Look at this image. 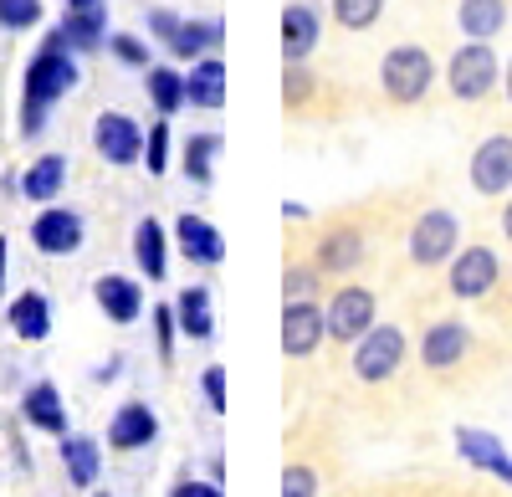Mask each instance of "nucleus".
Instances as JSON below:
<instances>
[{
	"label": "nucleus",
	"mask_w": 512,
	"mask_h": 497,
	"mask_svg": "<svg viewBox=\"0 0 512 497\" xmlns=\"http://www.w3.org/2000/svg\"><path fill=\"white\" fill-rule=\"evenodd\" d=\"M77 82H82L77 57H72L67 36H62V26H57V31H47V41H41V52L31 57L26 82H21V134H26V139H36L41 129H47V108L62 103Z\"/></svg>",
	"instance_id": "obj_1"
},
{
	"label": "nucleus",
	"mask_w": 512,
	"mask_h": 497,
	"mask_svg": "<svg viewBox=\"0 0 512 497\" xmlns=\"http://www.w3.org/2000/svg\"><path fill=\"white\" fill-rule=\"evenodd\" d=\"M482 359H487V349L477 344L472 323H461V318H431V323H425V334H420V369L431 380L461 385L472 369H482Z\"/></svg>",
	"instance_id": "obj_2"
},
{
	"label": "nucleus",
	"mask_w": 512,
	"mask_h": 497,
	"mask_svg": "<svg viewBox=\"0 0 512 497\" xmlns=\"http://www.w3.org/2000/svg\"><path fill=\"white\" fill-rule=\"evenodd\" d=\"M436 88V57L420 47V41H395L390 52L379 57V93L395 108H420Z\"/></svg>",
	"instance_id": "obj_3"
},
{
	"label": "nucleus",
	"mask_w": 512,
	"mask_h": 497,
	"mask_svg": "<svg viewBox=\"0 0 512 497\" xmlns=\"http://www.w3.org/2000/svg\"><path fill=\"white\" fill-rule=\"evenodd\" d=\"M405 359H410V339H405V328H400V323H374L369 334L354 344L349 375H354V385L379 390V385H395V380H400Z\"/></svg>",
	"instance_id": "obj_4"
},
{
	"label": "nucleus",
	"mask_w": 512,
	"mask_h": 497,
	"mask_svg": "<svg viewBox=\"0 0 512 497\" xmlns=\"http://www.w3.org/2000/svg\"><path fill=\"white\" fill-rule=\"evenodd\" d=\"M497 88H502V62L492 41H461L446 57V93L456 103H487Z\"/></svg>",
	"instance_id": "obj_5"
},
{
	"label": "nucleus",
	"mask_w": 512,
	"mask_h": 497,
	"mask_svg": "<svg viewBox=\"0 0 512 497\" xmlns=\"http://www.w3.org/2000/svg\"><path fill=\"white\" fill-rule=\"evenodd\" d=\"M456 252H461V221H456V211H446V205H425V211L410 221V236H405L410 267L436 272V267H446Z\"/></svg>",
	"instance_id": "obj_6"
},
{
	"label": "nucleus",
	"mask_w": 512,
	"mask_h": 497,
	"mask_svg": "<svg viewBox=\"0 0 512 497\" xmlns=\"http://www.w3.org/2000/svg\"><path fill=\"white\" fill-rule=\"evenodd\" d=\"M497 282H502V262H497V252L487 241L461 246V252L446 262V293L461 298V303H492Z\"/></svg>",
	"instance_id": "obj_7"
},
{
	"label": "nucleus",
	"mask_w": 512,
	"mask_h": 497,
	"mask_svg": "<svg viewBox=\"0 0 512 497\" xmlns=\"http://www.w3.org/2000/svg\"><path fill=\"white\" fill-rule=\"evenodd\" d=\"M323 318H328V339L333 344H344V349H354L369 328L379 323V298H374V287H364V282H344L333 293V303L323 308Z\"/></svg>",
	"instance_id": "obj_8"
},
{
	"label": "nucleus",
	"mask_w": 512,
	"mask_h": 497,
	"mask_svg": "<svg viewBox=\"0 0 512 497\" xmlns=\"http://www.w3.org/2000/svg\"><path fill=\"white\" fill-rule=\"evenodd\" d=\"M364 257H369V236L359 221H328L313 236V262L323 277H349L364 267Z\"/></svg>",
	"instance_id": "obj_9"
},
{
	"label": "nucleus",
	"mask_w": 512,
	"mask_h": 497,
	"mask_svg": "<svg viewBox=\"0 0 512 497\" xmlns=\"http://www.w3.org/2000/svg\"><path fill=\"white\" fill-rule=\"evenodd\" d=\"M93 149L103 164H113V170H128V164H139L144 159V129H139V118H128V113H98L93 123Z\"/></svg>",
	"instance_id": "obj_10"
},
{
	"label": "nucleus",
	"mask_w": 512,
	"mask_h": 497,
	"mask_svg": "<svg viewBox=\"0 0 512 497\" xmlns=\"http://www.w3.org/2000/svg\"><path fill=\"white\" fill-rule=\"evenodd\" d=\"M323 339H328V318H323L318 298L282 303V354H287V359H308V354H318Z\"/></svg>",
	"instance_id": "obj_11"
},
{
	"label": "nucleus",
	"mask_w": 512,
	"mask_h": 497,
	"mask_svg": "<svg viewBox=\"0 0 512 497\" xmlns=\"http://www.w3.org/2000/svg\"><path fill=\"white\" fill-rule=\"evenodd\" d=\"M472 190L477 195H507L512 190V134H487L477 149H472Z\"/></svg>",
	"instance_id": "obj_12"
},
{
	"label": "nucleus",
	"mask_w": 512,
	"mask_h": 497,
	"mask_svg": "<svg viewBox=\"0 0 512 497\" xmlns=\"http://www.w3.org/2000/svg\"><path fill=\"white\" fill-rule=\"evenodd\" d=\"M31 246L41 257H72L82 246V216L67 211V205H47V211L31 221Z\"/></svg>",
	"instance_id": "obj_13"
},
{
	"label": "nucleus",
	"mask_w": 512,
	"mask_h": 497,
	"mask_svg": "<svg viewBox=\"0 0 512 497\" xmlns=\"http://www.w3.org/2000/svg\"><path fill=\"white\" fill-rule=\"evenodd\" d=\"M323 41V11L308 6V0H292L282 11V57L287 62H308Z\"/></svg>",
	"instance_id": "obj_14"
},
{
	"label": "nucleus",
	"mask_w": 512,
	"mask_h": 497,
	"mask_svg": "<svg viewBox=\"0 0 512 497\" xmlns=\"http://www.w3.org/2000/svg\"><path fill=\"white\" fill-rule=\"evenodd\" d=\"M93 303L103 308V318L113 323H139L144 318V287L134 277H123V272H103L93 282Z\"/></svg>",
	"instance_id": "obj_15"
},
{
	"label": "nucleus",
	"mask_w": 512,
	"mask_h": 497,
	"mask_svg": "<svg viewBox=\"0 0 512 497\" xmlns=\"http://www.w3.org/2000/svg\"><path fill=\"white\" fill-rule=\"evenodd\" d=\"M159 436V416L144 405V400H123L113 410V426H108V446L113 451H139Z\"/></svg>",
	"instance_id": "obj_16"
},
{
	"label": "nucleus",
	"mask_w": 512,
	"mask_h": 497,
	"mask_svg": "<svg viewBox=\"0 0 512 497\" xmlns=\"http://www.w3.org/2000/svg\"><path fill=\"white\" fill-rule=\"evenodd\" d=\"M175 241H180V252L195 262V267H221L226 262V236L216 231V226H210L205 216H180L175 221Z\"/></svg>",
	"instance_id": "obj_17"
},
{
	"label": "nucleus",
	"mask_w": 512,
	"mask_h": 497,
	"mask_svg": "<svg viewBox=\"0 0 512 497\" xmlns=\"http://www.w3.org/2000/svg\"><path fill=\"white\" fill-rule=\"evenodd\" d=\"M185 103L190 108H205V113L226 108V62L216 52L190 62V72H185Z\"/></svg>",
	"instance_id": "obj_18"
},
{
	"label": "nucleus",
	"mask_w": 512,
	"mask_h": 497,
	"mask_svg": "<svg viewBox=\"0 0 512 497\" xmlns=\"http://www.w3.org/2000/svg\"><path fill=\"white\" fill-rule=\"evenodd\" d=\"M6 323H11V334H16V339H26V344L52 339V303H47V293L26 287V293L6 308Z\"/></svg>",
	"instance_id": "obj_19"
},
{
	"label": "nucleus",
	"mask_w": 512,
	"mask_h": 497,
	"mask_svg": "<svg viewBox=\"0 0 512 497\" xmlns=\"http://www.w3.org/2000/svg\"><path fill=\"white\" fill-rule=\"evenodd\" d=\"M21 416H26V426L47 431V436H67V405H62V390H57L52 380H41V385L26 390Z\"/></svg>",
	"instance_id": "obj_20"
},
{
	"label": "nucleus",
	"mask_w": 512,
	"mask_h": 497,
	"mask_svg": "<svg viewBox=\"0 0 512 497\" xmlns=\"http://www.w3.org/2000/svg\"><path fill=\"white\" fill-rule=\"evenodd\" d=\"M62 36H67L72 52H98V47H108V11H103V6H67Z\"/></svg>",
	"instance_id": "obj_21"
},
{
	"label": "nucleus",
	"mask_w": 512,
	"mask_h": 497,
	"mask_svg": "<svg viewBox=\"0 0 512 497\" xmlns=\"http://www.w3.org/2000/svg\"><path fill=\"white\" fill-rule=\"evenodd\" d=\"M62 185H67V159H62V154L31 159V170L21 175V195H26L31 205H52V200L62 195Z\"/></svg>",
	"instance_id": "obj_22"
},
{
	"label": "nucleus",
	"mask_w": 512,
	"mask_h": 497,
	"mask_svg": "<svg viewBox=\"0 0 512 497\" xmlns=\"http://www.w3.org/2000/svg\"><path fill=\"white\" fill-rule=\"evenodd\" d=\"M134 262H139V272L149 282H164V272H169V236H164V226L154 216H144L134 226Z\"/></svg>",
	"instance_id": "obj_23"
},
{
	"label": "nucleus",
	"mask_w": 512,
	"mask_h": 497,
	"mask_svg": "<svg viewBox=\"0 0 512 497\" xmlns=\"http://www.w3.org/2000/svg\"><path fill=\"white\" fill-rule=\"evenodd\" d=\"M226 41V26L221 21H180V31L169 36V57H180V62H200L210 57Z\"/></svg>",
	"instance_id": "obj_24"
},
{
	"label": "nucleus",
	"mask_w": 512,
	"mask_h": 497,
	"mask_svg": "<svg viewBox=\"0 0 512 497\" xmlns=\"http://www.w3.org/2000/svg\"><path fill=\"white\" fill-rule=\"evenodd\" d=\"M175 318H180V334L205 344L216 339V313H210V287H185L180 303H175Z\"/></svg>",
	"instance_id": "obj_25"
},
{
	"label": "nucleus",
	"mask_w": 512,
	"mask_h": 497,
	"mask_svg": "<svg viewBox=\"0 0 512 497\" xmlns=\"http://www.w3.org/2000/svg\"><path fill=\"white\" fill-rule=\"evenodd\" d=\"M456 26L466 31V41H492L507 26V0H461Z\"/></svg>",
	"instance_id": "obj_26"
},
{
	"label": "nucleus",
	"mask_w": 512,
	"mask_h": 497,
	"mask_svg": "<svg viewBox=\"0 0 512 497\" xmlns=\"http://www.w3.org/2000/svg\"><path fill=\"white\" fill-rule=\"evenodd\" d=\"M62 467H67L72 487H93L103 472V446L93 436H62Z\"/></svg>",
	"instance_id": "obj_27"
},
{
	"label": "nucleus",
	"mask_w": 512,
	"mask_h": 497,
	"mask_svg": "<svg viewBox=\"0 0 512 497\" xmlns=\"http://www.w3.org/2000/svg\"><path fill=\"white\" fill-rule=\"evenodd\" d=\"M144 93H149L159 118H175L185 108V72H175V67H144Z\"/></svg>",
	"instance_id": "obj_28"
},
{
	"label": "nucleus",
	"mask_w": 512,
	"mask_h": 497,
	"mask_svg": "<svg viewBox=\"0 0 512 497\" xmlns=\"http://www.w3.org/2000/svg\"><path fill=\"white\" fill-rule=\"evenodd\" d=\"M456 446H461L466 462H477V467L497 472L502 482H512V462H507V451L497 446V436H487V431H456Z\"/></svg>",
	"instance_id": "obj_29"
},
{
	"label": "nucleus",
	"mask_w": 512,
	"mask_h": 497,
	"mask_svg": "<svg viewBox=\"0 0 512 497\" xmlns=\"http://www.w3.org/2000/svg\"><path fill=\"white\" fill-rule=\"evenodd\" d=\"M221 149H226L221 134H190V144H185V175H190L195 185H210V180H216Z\"/></svg>",
	"instance_id": "obj_30"
},
{
	"label": "nucleus",
	"mask_w": 512,
	"mask_h": 497,
	"mask_svg": "<svg viewBox=\"0 0 512 497\" xmlns=\"http://www.w3.org/2000/svg\"><path fill=\"white\" fill-rule=\"evenodd\" d=\"M318 98H323V77H313L303 62H287V72H282V103H287V113H303Z\"/></svg>",
	"instance_id": "obj_31"
},
{
	"label": "nucleus",
	"mask_w": 512,
	"mask_h": 497,
	"mask_svg": "<svg viewBox=\"0 0 512 497\" xmlns=\"http://www.w3.org/2000/svg\"><path fill=\"white\" fill-rule=\"evenodd\" d=\"M328 11L338 31H369L384 16V0H328Z\"/></svg>",
	"instance_id": "obj_32"
},
{
	"label": "nucleus",
	"mask_w": 512,
	"mask_h": 497,
	"mask_svg": "<svg viewBox=\"0 0 512 497\" xmlns=\"http://www.w3.org/2000/svg\"><path fill=\"white\" fill-rule=\"evenodd\" d=\"M318 293H323V272H318V262H313V257H308V262H292L287 277H282V298L297 303V298H318Z\"/></svg>",
	"instance_id": "obj_33"
},
{
	"label": "nucleus",
	"mask_w": 512,
	"mask_h": 497,
	"mask_svg": "<svg viewBox=\"0 0 512 497\" xmlns=\"http://www.w3.org/2000/svg\"><path fill=\"white\" fill-rule=\"evenodd\" d=\"M144 170L149 175L169 170V118H159L154 129H144Z\"/></svg>",
	"instance_id": "obj_34"
},
{
	"label": "nucleus",
	"mask_w": 512,
	"mask_h": 497,
	"mask_svg": "<svg viewBox=\"0 0 512 497\" xmlns=\"http://www.w3.org/2000/svg\"><path fill=\"white\" fill-rule=\"evenodd\" d=\"M108 52H113L123 67H154V52L144 47L134 31H113V36H108Z\"/></svg>",
	"instance_id": "obj_35"
},
{
	"label": "nucleus",
	"mask_w": 512,
	"mask_h": 497,
	"mask_svg": "<svg viewBox=\"0 0 512 497\" xmlns=\"http://www.w3.org/2000/svg\"><path fill=\"white\" fill-rule=\"evenodd\" d=\"M41 26V0H0V31H31Z\"/></svg>",
	"instance_id": "obj_36"
},
{
	"label": "nucleus",
	"mask_w": 512,
	"mask_h": 497,
	"mask_svg": "<svg viewBox=\"0 0 512 497\" xmlns=\"http://www.w3.org/2000/svg\"><path fill=\"white\" fill-rule=\"evenodd\" d=\"M318 467H308V462H287V472H282V497H318Z\"/></svg>",
	"instance_id": "obj_37"
},
{
	"label": "nucleus",
	"mask_w": 512,
	"mask_h": 497,
	"mask_svg": "<svg viewBox=\"0 0 512 497\" xmlns=\"http://www.w3.org/2000/svg\"><path fill=\"white\" fill-rule=\"evenodd\" d=\"M200 395H205V405L216 410H226V364H205V375H200Z\"/></svg>",
	"instance_id": "obj_38"
},
{
	"label": "nucleus",
	"mask_w": 512,
	"mask_h": 497,
	"mask_svg": "<svg viewBox=\"0 0 512 497\" xmlns=\"http://www.w3.org/2000/svg\"><path fill=\"white\" fill-rule=\"evenodd\" d=\"M175 328H180V318H175V308H154V339H159V354L169 359V354H175Z\"/></svg>",
	"instance_id": "obj_39"
},
{
	"label": "nucleus",
	"mask_w": 512,
	"mask_h": 497,
	"mask_svg": "<svg viewBox=\"0 0 512 497\" xmlns=\"http://www.w3.org/2000/svg\"><path fill=\"white\" fill-rule=\"evenodd\" d=\"M180 21H185V16H175V11L154 6V11H149V31H154V41H164V47H169V36L180 31Z\"/></svg>",
	"instance_id": "obj_40"
},
{
	"label": "nucleus",
	"mask_w": 512,
	"mask_h": 497,
	"mask_svg": "<svg viewBox=\"0 0 512 497\" xmlns=\"http://www.w3.org/2000/svg\"><path fill=\"white\" fill-rule=\"evenodd\" d=\"M169 497H226V492H221V482H200V477H180V482H175V492H169Z\"/></svg>",
	"instance_id": "obj_41"
},
{
	"label": "nucleus",
	"mask_w": 512,
	"mask_h": 497,
	"mask_svg": "<svg viewBox=\"0 0 512 497\" xmlns=\"http://www.w3.org/2000/svg\"><path fill=\"white\" fill-rule=\"evenodd\" d=\"M502 236L512 241V190H507V205H502Z\"/></svg>",
	"instance_id": "obj_42"
},
{
	"label": "nucleus",
	"mask_w": 512,
	"mask_h": 497,
	"mask_svg": "<svg viewBox=\"0 0 512 497\" xmlns=\"http://www.w3.org/2000/svg\"><path fill=\"white\" fill-rule=\"evenodd\" d=\"M502 98L512 103V57H507V67H502Z\"/></svg>",
	"instance_id": "obj_43"
},
{
	"label": "nucleus",
	"mask_w": 512,
	"mask_h": 497,
	"mask_svg": "<svg viewBox=\"0 0 512 497\" xmlns=\"http://www.w3.org/2000/svg\"><path fill=\"white\" fill-rule=\"evenodd\" d=\"M0 293H6V236H0Z\"/></svg>",
	"instance_id": "obj_44"
},
{
	"label": "nucleus",
	"mask_w": 512,
	"mask_h": 497,
	"mask_svg": "<svg viewBox=\"0 0 512 497\" xmlns=\"http://www.w3.org/2000/svg\"><path fill=\"white\" fill-rule=\"evenodd\" d=\"M93 497H113V492H93Z\"/></svg>",
	"instance_id": "obj_45"
},
{
	"label": "nucleus",
	"mask_w": 512,
	"mask_h": 497,
	"mask_svg": "<svg viewBox=\"0 0 512 497\" xmlns=\"http://www.w3.org/2000/svg\"><path fill=\"white\" fill-rule=\"evenodd\" d=\"M507 282H512V272H507Z\"/></svg>",
	"instance_id": "obj_46"
}]
</instances>
